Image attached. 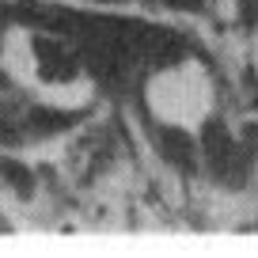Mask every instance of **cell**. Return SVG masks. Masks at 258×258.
Segmentation results:
<instances>
[{"mask_svg": "<svg viewBox=\"0 0 258 258\" xmlns=\"http://www.w3.org/2000/svg\"><path fill=\"white\" fill-rule=\"evenodd\" d=\"M205 156H209V171L217 178H224V182L239 186L243 175H247V148H235L232 137H228V129L220 125V121H209L205 125Z\"/></svg>", "mask_w": 258, "mask_h": 258, "instance_id": "6da1fadb", "label": "cell"}, {"mask_svg": "<svg viewBox=\"0 0 258 258\" xmlns=\"http://www.w3.org/2000/svg\"><path fill=\"white\" fill-rule=\"evenodd\" d=\"M160 152H163V160H171L178 171L194 167V145H190L186 133H178V129H160Z\"/></svg>", "mask_w": 258, "mask_h": 258, "instance_id": "7a4b0ae2", "label": "cell"}, {"mask_svg": "<svg viewBox=\"0 0 258 258\" xmlns=\"http://www.w3.org/2000/svg\"><path fill=\"white\" fill-rule=\"evenodd\" d=\"M0 175L8 178V182L16 186L19 194H23V198H31V194H34L31 171H27V167H23V163H19V160H0Z\"/></svg>", "mask_w": 258, "mask_h": 258, "instance_id": "3957f363", "label": "cell"}, {"mask_svg": "<svg viewBox=\"0 0 258 258\" xmlns=\"http://www.w3.org/2000/svg\"><path fill=\"white\" fill-rule=\"evenodd\" d=\"M239 19H243V27L258 23V0H239Z\"/></svg>", "mask_w": 258, "mask_h": 258, "instance_id": "277c9868", "label": "cell"}, {"mask_svg": "<svg viewBox=\"0 0 258 258\" xmlns=\"http://www.w3.org/2000/svg\"><path fill=\"white\" fill-rule=\"evenodd\" d=\"M171 4H175V8H190V12L202 8V0H171Z\"/></svg>", "mask_w": 258, "mask_h": 258, "instance_id": "5b68a950", "label": "cell"}]
</instances>
